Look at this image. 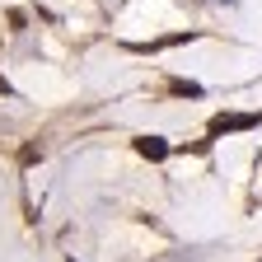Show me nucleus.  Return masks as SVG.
I'll list each match as a JSON object with an SVG mask.
<instances>
[{"instance_id": "1", "label": "nucleus", "mask_w": 262, "mask_h": 262, "mask_svg": "<svg viewBox=\"0 0 262 262\" xmlns=\"http://www.w3.org/2000/svg\"><path fill=\"white\" fill-rule=\"evenodd\" d=\"M257 122H262V113H220V117H211V131L225 136V131H248Z\"/></svg>"}, {"instance_id": "3", "label": "nucleus", "mask_w": 262, "mask_h": 262, "mask_svg": "<svg viewBox=\"0 0 262 262\" xmlns=\"http://www.w3.org/2000/svg\"><path fill=\"white\" fill-rule=\"evenodd\" d=\"M173 94H202V84H187V80H173Z\"/></svg>"}, {"instance_id": "2", "label": "nucleus", "mask_w": 262, "mask_h": 262, "mask_svg": "<svg viewBox=\"0 0 262 262\" xmlns=\"http://www.w3.org/2000/svg\"><path fill=\"white\" fill-rule=\"evenodd\" d=\"M136 155H145V159H164V155H169V141H159V136H141V141H136Z\"/></svg>"}]
</instances>
